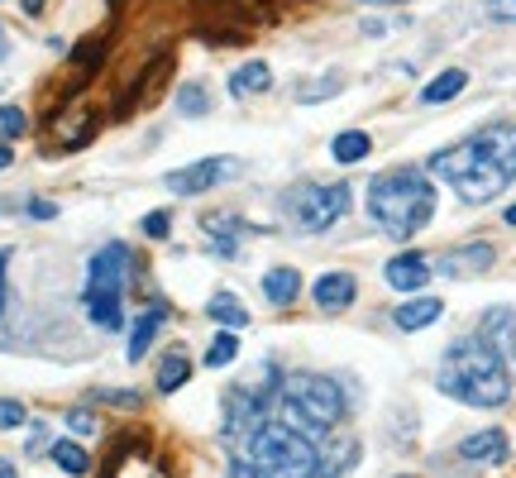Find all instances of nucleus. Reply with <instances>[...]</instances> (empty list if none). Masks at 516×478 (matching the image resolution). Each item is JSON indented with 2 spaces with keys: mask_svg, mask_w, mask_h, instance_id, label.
Instances as JSON below:
<instances>
[{
  "mask_svg": "<svg viewBox=\"0 0 516 478\" xmlns=\"http://www.w3.org/2000/svg\"><path fill=\"white\" fill-rule=\"evenodd\" d=\"M440 311L445 306L435 302V297H416V302H402L397 311H392V321H397V330H426L440 321Z\"/></svg>",
  "mask_w": 516,
  "mask_h": 478,
  "instance_id": "obj_14",
  "label": "nucleus"
},
{
  "mask_svg": "<svg viewBox=\"0 0 516 478\" xmlns=\"http://www.w3.org/2000/svg\"><path fill=\"white\" fill-rule=\"evenodd\" d=\"M5 268H10V249H0V311H5Z\"/></svg>",
  "mask_w": 516,
  "mask_h": 478,
  "instance_id": "obj_35",
  "label": "nucleus"
},
{
  "mask_svg": "<svg viewBox=\"0 0 516 478\" xmlns=\"http://www.w3.org/2000/svg\"><path fill=\"white\" fill-rule=\"evenodd\" d=\"M29 216H34V220H53V216H58V206H53V201H29Z\"/></svg>",
  "mask_w": 516,
  "mask_h": 478,
  "instance_id": "obj_34",
  "label": "nucleus"
},
{
  "mask_svg": "<svg viewBox=\"0 0 516 478\" xmlns=\"http://www.w3.org/2000/svg\"><path fill=\"white\" fill-rule=\"evenodd\" d=\"M0 91H5V82H0Z\"/></svg>",
  "mask_w": 516,
  "mask_h": 478,
  "instance_id": "obj_43",
  "label": "nucleus"
},
{
  "mask_svg": "<svg viewBox=\"0 0 516 478\" xmlns=\"http://www.w3.org/2000/svg\"><path fill=\"white\" fill-rule=\"evenodd\" d=\"M344 412H349V402H344L335 378H325V373H287V378H282L278 421H287V426L301 431L306 440L321 445L325 435L344 421Z\"/></svg>",
  "mask_w": 516,
  "mask_h": 478,
  "instance_id": "obj_4",
  "label": "nucleus"
},
{
  "mask_svg": "<svg viewBox=\"0 0 516 478\" xmlns=\"http://www.w3.org/2000/svg\"><path fill=\"white\" fill-rule=\"evenodd\" d=\"M192 378V359H187V349L172 345L163 354V364H158V392H182V383Z\"/></svg>",
  "mask_w": 516,
  "mask_h": 478,
  "instance_id": "obj_15",
  "label": "nucleus"
},
{
  "mask_svg": "<svg viewBox=\"0 0 516 478\" xmlns=\"http://www.w3.org/2000/svg\"><path fill=\"white\" fill-rule=\"evenodd\" d=\"M235 359H239L235 330H220L211 340V349H206V369H225V364H235Z\"/></svg>",
  "mask_w": 516,
  "mask_h": 478,
  "instance_id": "obj_22",
  "label": "nucleus"
},
{
  "mask_svg": "<svg viewBox=\"0 0 516 478\" xmlns=\"http://www.w3.org/2000/svg\"><path fill=\"white\" fill-rule=\"evenodd\" d=\"M368 216L392 239H411L435 216V182L426 168H387L368 182Z\"/></svg>",
  "mask_w": 516,
  "mask_h": 478,
  "instance_id": "obj_3",
  "label": "nucleus"
},
{
  "mask_svg": "<svg viewBox=\"0 0 516 478\" xmlns=\"http://www.w3.org/2000/svg\"><path fill=\"white\" fill-rule=\"evenodd\" d=\"M67 426H72L77 435H91L96 431V416L86 412V407H72V412H67Z\"/></svg>",
  "mask_w": 516,
  "mask_h": 478,
  "instance_id": "obj_29",
  "label": "nucleus"
},
{
  "mask_svg": "<svg viewBox=\"0 0 516 478\" xmlns=\"http://www.w3.org/2000/svg\"><path fill=\"white\" fill-rule=\"evenodd\" d=\"M0 478H15V464H10V459H0Z\"/></svg>",
  "mask_w": 516,
  "mask_h": 478,
  "instance_id": "obj_38",
  "label": "nucleus"
},
{
  "mask_svg": "<svg viewBox=\"0 0 516 478\" xmlns=\"http://www.w3.org/2000/svg\"><path fill=\"white\" fill-rule=\"evenodd\" d=\"M263 297L273 306H292L301 297V273L297 268H273V273L263 278Z\"/></svg>",
  "mask_w": 516,
  "mask_h": 478,
  "instance_id": "obj_16",
  "label": "nucleus"
},
{
  "mask_svg": "<svg viewBox=\"0 0 516 478\" xmlns=\"http://www.w3.org/2000/svg\"><path fill=\"white\" fill-rule=\"evenodd\" d=\"M15 163V153H10V144H0V168H10Z\"/></svg>",
  "mask_w": 516,
  "mask_h": 478,
  "instance_id": "obj_36",
  "label": "nucleus"
},
{
  "mask_svg": "<svg viewBox=\"0 0 516 478\" xmlns=\"http://www.w3.org/2000/svg\"><path fill=\"white\" fill-rule=\"evenodd\" d=\"M125 292H101V297H86V311H91V326L101 330H120L125 326Z\"/></svg>",
  "mask_w": 516,
  "mask_h": 478,
  "instance_id": "obj_18",
  "label": "nucleus"
},
{
  "mask_svg": "<svg viewBox=\"0 0 516 478\" xmlns=\"http://www.w3.org/2000/svg\"><path fill=\"white\" fill-rule=\"evenodd\" d=\"M101 402H110V407H125V412H134V407H144V397L129 388H115V392H96Z\"/></svg>",
  "mask_w": 516,
  "mask_h": 478,
  "instance_id": "obj_28",
  "label": "nucleus"
},
{
  "mask_svg": "<svg viewBox=\"0 0 516 478\" xmlns=\"http://www.w3.org/2000/svg\"><path fill=\"white\" fill-rule=\"evenodd\" d=\"M354 297H359V287H354L349 273H325L321 283H316V306L321 311H349Z\"/></svg>",
  "mask_w": 516,
  "mask_h": 478,
  "instance_id": "obj_12",
  "label": "nucleus"
},
{
  "mask_svg": "<svg viewBox=\"0 0 516 478\" xmlns=\"http://www.w3.org/2000/svg\"><path fill=\"white\" fill-rule=\"evenodd\" d=\"M387 287H397V292H421L430 283V259L426 254H397V259L383 268Z\"/></svg>",
  "mask_w": 516,
  "mask_h": 478,
  "instance_id": "obj_10",
  "label": "nucleus"
},
{
  "mask_svg": "<svg viewBox=\"0 0 516 478\" xmlns=\"http://www.w3.org/2000/svg\"><path fill=\"white\" fill-rule=\"evenodd\" d=\"M163 321H168V306H163V302H149L139 316H134V330H129V359H134V364L149 354V345L158 340Z\"/></svg>",
  "mask_w": 516,
  "mask_h": 478,
  "instance_id": "obj_11",
  "label": "nucleus"
},
{
  "mask_svg": "<svg viewBox=\"0 0 516 478\" xmlns=\"http://www.w3.org/2000/svg\"><path fill=\"white\" fill-rule=\"evenodd\" d=\"M464 87H469V72H464V67H445L430 87H421V101H426V106H445V101H454Z\"/></svg>",
  "mask_w": 516,
  "mask_h": 478,
  "instance_id": "obj_17",
  "label": "nucleus"
},
{
  "mask_svg": "<svg viewBox=\"0 0 516 478\" xmlns=\"http://www.w3.org/2000/svg\"><path fill=\"white\" fill-rule=\"evenodd\" d=\"M364 5H402V0H364Z\"/></svg>",
  "mask_w": 516,
  "mask_h": 478,
  "instance_id": "obj_41",
  "label": "nucleus"
},
{
  "mask_svg": "<svg viewBox=\"0 0 516 478\" xmlns=\"http://www.w3.org/2000/svg\"><path fill=\"white\" fill-rule=\"evenodd\" d=\"M153 478H172V469H168V464H158V469H153Z\"/></svg>",
  "mask_w": 516,
  "mask_h": 478,
  "instance_id": "obj_39",
  "label": "nucleus"
},
{
  "mask_svg": "<svg viewBox=\"0 0 516 478\" xmlns=\"http://www.w3.org/2000/svg\"><path fill=\"white\" fill-rule=\"evenodd\" d=\"M177 106H182V115H206L211 110V96H206V87H182L177 91Z\"/></svg>",
  "mask_w": 516,
  "mask_h": 478,
  "instance_id": "obj_25",
  "label": "nucleus"
},
{
  "mask_svg": "<svg viewBox=\"0 0 516 478\" xmlns=\"http://www.w3.org/2000/svg\"><path fill=\"white\" fill-rule=\"evenodd\" d=\"M29 130V115L20 106H0V144H10V139H20Z\"/></svg>",
  "mask_w": 516,
  "mask_h": 478,
  "instance_id": "obj_24",
  "label": "nucleus"
},
{
  "mask_svg": "<svg viewBox=\"0 0 516 478\" xmlns=\"http://www.w3.org/2000/svg\"><path fill=\"white\" fill-rule=\"evenodd\" d=\"M435 388L464 407H502L512 397V378H507L502 354H493L478 335H464L445 349V359L435 369Z\"/></svg>",
  "mask_w": 516,
  "mask_h": 478,
  "instance_id": "obj_2",
  "label": "nucleus"
},
{
  "mask_svg": "<svg viewBox=\"0 0 516 478\" xmlns=\"http://www.w3.org/2000/svg\"><path fill=\"white\" fill-rule=\"evenodd\" d=\"M488 15L493 20H516V0H488Z\"/></svg>",
  "mask_w": 516,
  "mask_h": 478,
  "instance_id": "obj_33",
  "label": "nucleus"
},
{
  "mask_svg": "<svg viewBox=\"0 0 516 478\" xmlns=\"http://www.w3.org/2000/svg\"><path fill=\"white\" fill-rule=\"evenodd\" d=\"M5 53H10V48H5V29H0V58H5Z\"/></svg>",
  "mask_w": 516,
  "mask_h": 478,
  "instance_id": "obj_42",
  "label": "nucleus"
},
{
  "mask_svg": "<svg viewBox=\"0 0 516 478\" xmlns=\"http://www.w3.org/2000/svg\"><path fill=\"white\" fill-rule=\"evenodd\" d=\"M43 5H48V0H24V10H29V15H39Z\"/></svg>",
  "mask_w": 516,
  "mask_h": 478,
  "instance_id": "obj_37",
  "label": "nucleus"
},
{
  "mask_svg": "<svg viewBox=\"0 0 516 478\" xmlns=\"http://www.w3.org/2000/svg\"><path fill=\"white\" fill-rule=\"evenodd\" d=\"M335 91H340V77H321V82H311L306 91H297V101H325Z\"/></svg>",
  "mask_w": 516,
  "mask_h": 478,
  "instance_id": "obj_27",
  "label": "nucleus"
},
{
  "mask_svg": "<svg viewBox=\"0 0 516 478\" xmlns=\"http://www.w3.org/2000/svg\"><path fill=\"white\" fill-rule=\"evenodd\" d=\"M53 459H58V469H67V474H86V469H91V459H86V450L77 440H58V445H53Z\"/></svg>",
  "mask_w": 516,
  "mask_h": 478,
  "instance_id": "obj_23",
  "label": "nucleus"
},
{
  "mask_svg": "<svg viewBox=\"0 0 516 478\" xmlns=\"http://www.w3.org/2000/svg\"><path fill=\"white\" fill-rule=\"evenodd\" d=\"M24 421H29V416H24V407H20V402H10V397H0V431H20Z\"/></svg>",
  "mask_w": 516,
  "mask_h": 478,
  "instance_id": "obj_26",
  "label": "nucleus"
},
{
  "mask_svg": "<svg viewBox=\"0 0 516 478\" xmlns=\"http://www.w3.org/2000/svg\"><path fill=\"white\" fill-rule=\"evenodd\" d=\"M349 201H354L349 182H301L282 196V216L292 220L301 235H325L335 220H344Z\"/></svg>",
  "mask_w": 516,
  "mask_h": 478,
  "instance_id": "obj_5",
  "label": "nucleus"
},
{
  "mask_svg": "<svg viewBox=\"0 0 516 478\" xmlns=\"http://www.w3.org/2000/svg\"><path fill=\"white\" fill-rule=\"evenodd\" d=\"M502 220H507V225H516V206H507V216H502Z\"/></svg>",
  "mask_w": 516,
  "mask_h": 478,
  "instance_id": "obj_40",
  "label": "nucleus"
},
{
  "mask_svg": "<svg viewBox=\"0 0 516 478\" xmlns=\"http://www.w3.org/2000/svg\"><path fill=\"white\" fill-rule=\"evenodd\" d=\"M211 321L225 330H244L249 326V311H244V302H239L235 292H215L211 297Z\"/></svg>",
  "mask_w": 516,
  "mask_h": 478,
  "instance_id": "obj_20",
  "label": "nucleus"
},
{
  "mask_svg": "<svg viewBox=\"0 0 516 478\" xmlns=\"http://www.w3.org/2000/svg\"><path fill=\"white\" fill-rule=\"evenodd\" d=\"M478 340L502 354V359H516V311L512 306H493V311H483V321H478Z\"/></svg>",
  "mask_w": 516,
  "mask_h": 478,
  "instance_id": "obj_9",
  "label": "nucleus"
},
{
  "mask_svg": "<svg viewBox=\"0 0 516 478\" xmlns=\"http://www.w3.org/2000/svg\"><path fill=\"white\" fill-rule=\"evenodd\" d=\"M268 82H273V67L268 63H244L230 72V96H254V91H268Z\"/></svg>",
  "mask_w": 516,
  "mask_h": 478,
  "instance_id": "obj_19",
  "label": "nucleus"
},
{
  "mask_svg": "<svg viewBox=\"0 0 516 478\" xmlns=\"http://www.w3.org/2000/svg\"><path fill=\"white\" fill-rule=\"evenodd\" d=\"M459 455L464 459H483V464H502V459L512 455V445H507V435L502 431H473L464 445H459Z\"/></svg>",
  "mask_w": 516,
  "mask_h": 478,
  "instance_id": "obj_13",
  "label": "nucleus"
},
{
  "mask_svg": "<svg viewBox=\"0 0 516 478\" xmlns=\"http://www.w3.org/2000/svg\"><path fill=\"white\" fill-rule=\"evenodd\" d=\"M330 153H335V163H364L368 153H373V139L364 130H344V134H335Z\"/></svg>",
  "mask_w": 516,
  "mask_h": 478,
  "instance_id": "obj_21",
  "label": "nucleus"
},
{
  "mask_svg": "<svg viewBox=\"0 0 516 478\" xmlns=\"http://www.w3.org/2000/svg\"><path fill=\"white\" fill-rule=\"evenodd\" d=\"M43 445H48V426H43V421H34V426H29V435H24V450H29V455H39Z\"/></svg>",
  "mask_w": 516,
  "mask_h": 478,
  "instance_id": "obj_31",
  "label": "nucleus"
},
{
  "mask_svg": "<svg viewBox=\"0 0 516 478\" xmlns=\"http://www.w3.org/2000/svg\"><path fill=\"white\" fill-rule=\"evenodd\" d=\"M430 173L445 177L459 201L483 206L516 182V125H488V130L459 139L454 149L430 158Z\"/></svg>",
  "mask_w": 516,
  "mask_h": 478,
  "instance_id": "obj_1",
  "label": "nucleus"
},
{
  "mask_svg": "<svg viewBox=\"0 0 516 478\" xmlns=\"http://www.w3.org/2000/svg\"><path fill=\"white\" fill-rule=\"evenodd\" d=\"M493 244L488 239H473V244H459V249H445L440 259L430 263V268H440L445 278H478V273H488L493 268Z\"/></svg>",
  "mask_w": 516,
  "mask_h": 478,
  "instance_id": "obj_8",
  "label": "nucleus"
},
{
  "mask_svg": "<svg viewBox=\"0 0 516 478\" xmlns=\"http://www.w3.org/2000/svg\"><path fill=\"white\" fill-rule=\"evenodd\" d=\"M225 478H263V474H258V464H249V459H230V474H225Z\"/></svg>",
  "mask_w": 516,
  "mask_h": 478,
  "instance_id": "obj_32",
  "label": "nucleus"
},
{
  "mask_svg": "<svg viewBox=\"0 0 516 478\" xmlns=\"http://www.w3.org/2000/svg\"><path fill=\"white\" fill-rule=\"evenodd\" d=\"M129 268H134L129 244L110 239L106 249H96V254H91V268H86V297H101V292H125Z\"/></svg>",
  "mask_w": 516,
  "mask_h": 478,
  "instance_id": "obj_6",
  "label": "nucleus"
},
{
  "mask_svg": "<svg viewBox=\"0 0 516 478\" xmlns=\"http://www.w3.org/2000/svg\"><path fill=\"white\" fill-rule=\"evenodd\" d=\"M168 211H153V216H144V235L149 239H168Z\"/></svg>",
  "mask_w": 516,
  "mask_h": 478,
  "instance_id": "obj_30",
  "label": "nucleus"
},
{
  "mask_svg": "<svg viewBox=\"0 0 516 478\" xmlns=\"http://www.w3.org/2000/svg\"><path fill=\"white\" fill-rule=\"evenodd\" d=\"M244 168H239V158H201V163H187V168H172L163 182H168V192L177 196H201L211 192L215 182H230V177H239Z\"/></svg>",
  "mask_w": 516,
  "mask_h": 478,
  "instance_id": "obj_7",
  "label": "nucleus"
}]
</instances>
